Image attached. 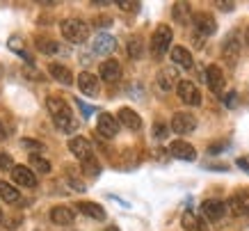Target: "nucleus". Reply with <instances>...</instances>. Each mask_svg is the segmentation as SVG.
Instances as JSON below:
<instances>
[{"mask_svg":"<svg viewBox=\"0 0 249 231\" xmlns=\"http://www.w3.org/2000/svg\"><path fill=\"white\" fill-rule=\"evenodd\" d=\"M96 131L98 135H103V137H114V135L119 133V119L112 117L110 112H101L98 115V121H96Z\"/></svg>","mask_w":249,"mask_h":231,"instance_id":"obj_8","label":"nucleus"},{"mask_svg":"<svg viewBox=\"0 0 249 231\" xmlns=\"http://www.w3.org/2000/svg\"><path fill=\"white\" fill-rule=\"evenodd\" d=\"M178 71L176 69H160L158 71V87L160 90H174V87H178Z\"/></svg>","mask_w":249,"mask_h":231,"instance_id":"obj_18","label":"nucleus"},{"mask_svg":"<svg viewBox=\"0 0 249 231\" xmlns=\"http://www.w3.org/2000/svg\"><path fill=\"white\" fill-rule=\"evenodd\" d=\"M76 105H80V108H83V112H85V115H89V105H87V103H83V101H76Z\"/></svg>","mask_w":249,"mask_h":231,"instance_id":"obj_40","label":"nucleus"},{"mask_svg":"<svg viewBox=\"0 0 249 231\" xmlns=\"http://www.w3.org/2000/svg\"><path fill=\"white\" fill-rule=\"evenodd\" d=\"M224 103H229V108H235V94H233V92L224 96Z\"/></svg>","mask_w":249,"mask_h":231,"instance_id":"obj_37","label":"nucleus"},{"mask_svg":"<svg viewBox=\"0 0 249 231\" xmlns=\"http://www.w3.org/2000/svg\"><path fill=\"white\" fill-rule=\"evenodd\" d=\"M235 165H238L240 170L249 172V156H240V158H238V160H235Z\"/></svg>","mask_w":249,"mask_h":231,"instance_id":"obj_36","label":"nucleus"},{"mask_svg":"<svg viewBox=\"0 0 249 231\" xmlns=\"http://www.w3.org/2000/svg\"><path fill=\"white\" fill-rule=\"evenodd\" d=\"M35 46H37L39 53H44V55H55V53H62L64 48H62L55 39L51 37H37V41H35Z\"/></svg>","mask_w":249,"mask_h":231,"instance_id":"obj_24","label":"nucleus"},{"mask_svg":"<svg viewBox=\"0 0 249 231\" xmlns=\"http://www.w3.org/2000/svg\"><path fill=\"white\" fill-rule=\"evenodd\" d=\"M142 55H144V41H142V37H133L128 41V58L140 60Z\"/></svg>","mask_w":249,"mask_h":231,"instance_id":"obj_27","label":"nucleus"},{"mask_svg":"<svg viewBox=\"0 0 249 231\" xmlns=\"http://www.w3.org/2000/svg\"><path fill=\"white\" fill-rule=\"evenodd\" d=\"M46 108L51 112V117H53V124L57 131L62 133H73L78 128V121L73 119V112L71 108L67 105V101L60 96H48L46 98Z\"/></svg>","mask_w":249,"mask_h":231,"instance_id":"obj_1","label":"nucleus"},{"mask_svg":"<svg viewBox=\"0 0 249 231\" xmlns=\"http://www.w3.org/2000/svg\"><path fill=\"white\" fill-rule=\"evenodd\" d=\"M14 167H16V165H14V158L9 156L7 151L0 149V170L7 172V170H14Z\"/></svg>","mask_w":249,"mask_h":231,"instance_id":"obj_31","label":"nucleus"},{"mask_svg":"<svg viewBox=\"0 0 249 231\" xmlns=\"http://www.w3.org/2000/svg\"><path fill=\"white\" fill-rule=\"evenodd\" d=\"M76 209L83 213V215L91 217V220H106V209L101 206V204H94V201H78Z\"/></svg>","mask_w":249,"mask_h":231,"instance_id":"obj_20","label":"nucleus"},{"mask_svg":"<svg viewBox=\"0 0 249 231\" xmlns=\"http://www.w3.org/2000/svg\"><path fill=\"white\" fill-rule=\"evenodd\" d=\"M69 151H71L80 163L89 160L91 154H94V151H91V142L87 140V137H83V135H76V137H71V140H69Z\"/></svg>","mask_w":249,"mask_h":231,"instance_id":"obj_6","label":"nucleus"},{"mask_svg":"<svg viewBox=\"0 0 249 231\" xmlns=\"http://www.w3.org/2000/svg\"><path fill=\"white\" fill-rule=\"evenodd\" d=\"M119 9H124V12H137L140 5L137 2H119Z\"/></svg>","mask_w":249,"mask_h":231,"instance_id":"obj_35","label":"nucleus"},{"mask_svg":"<svg viewBox=\"0 0 249 231\" xmlns=\"http://www.w3.org/2000/svg\"><path fill=\"white\" fill-rule=\"evenodd\" d=\"M192 23H195V30L199 32V35H204V37H211V35L217 32V21H215L213 14H208V12H196V14L192 16Z\"/></svg>","mask_w":249,"mask_h":231,"instance_id":"obj_4","label":"nucleus"},{"mask_svg":"<svg viewBox=\"0 0 249 231\" xmlns=\"http://www.w3.org/2000/svg\"><path fill=\"white\" fill-rule=\"evenodd\" d=\"M238 55H240V44H238V41H235V37L231 35V37L224 41V58L229 60V64H235Z\"/></svg>","mask_w":249,"mask_h":231,"instance_id":"obj_25","label":"nucleus"},{"mask_svg":"<svg viewBox=\"0 0 249 231\" xmlns=\"http://www.w3.org/2000/svg\"><path fill=\"white\" fill-rule=\"evenodd\" d=\"M174 133L178 135H185V133H192L196 128V119L195 115H190V112H176L172 117V126H169Z\"/></svg>","mask_w":249,"mask_h":231,"instance_id":"obj_7","label":"nucleus"},{"mask_svg":"<svg viewBox=\"0 0 249 231\" xmlns=\"http://www.w3.org/2000/svg\"><path fill=\"white\" fill-rule=\"evenodd\" d=\"M229 209L235 215H249V190H238L229 199Z\"/></svg>","mask_w":249,"mask_h":231,"instance_id":"obj_13","label":"nucleus"},{"mask_svg":"<svg viewBox=\"0 0 249 231\" xmlns=\"http://www.w3.org/2000/svg\"><path fill=\"white\" fill-rule=\"evenodd\" d=\"M172 62L178 64L183 69H192L195 67V60H192V53L185 48V46H174L172 48Z\"/></svg>","mask_w":249,"mask_h":231,"instance_id":"obj_21","label":"nucleus"},{"mask_svg":"<svg viewBox=\"0 0 249 231\" xmlns=\"http://www.w3.org/2000/svg\"><path fill=\"white\" fill-rule=\"evenodd\" d=\"M51 220H53V224H57V227H69V224H73V220H76V213H73V209L60 204V206H53V209H51Z\"/></svg>","mask_w":249,"mask_h":231,"instance_id":"obj_14","label":"nucleus"},{"mask_svg":"<svg viewBox=\"0 0 249 231\" xmlns=\"http://www.w3.org/2000/svg\"><path fill=\"white\" fill-rule=\"evenodd\" d=\"M12 179H14L21 188H35L37 186L35 172H32L30 167H25V165H16L14 170H12Z\"/></svg>","mask_w":249,"mask_h":231,"instance_id":"obj_12","label":"nucleus"},{"mask_svg":"<svg viewBox=\"0 0 249 231\" xmlns=\"http://www.w3.org/2000/svg\"><path fill=\"white\" fill-rule=\"evenodd\" d=\"M117 119H119V124L130 128V131H140V128H142V117H140L135 110H130V108H121L119 115H117Z\"/></svg>","mask_w":249,"mask_h":231,"instance_id":"obj_19","label":"nucleus"},{"mask_svg":"<svg viewBox=\"0 0 249 231\" xmlns=\"http://www.w3.org/2000/svg\"><path fill=\"white\" fill-rule=\"evenodd\" d=\"M83 172L87 174V176H98V174H101V165H98L94 158H89V160H85L83 163Z\"/></svg>","mask_w":249,"mask_h":231,"instance_id":"obj_30","label":"nucleus"},{"mask_svg":"<svg viewBox=\"0 0 249 231\" xmlns=\"http://www.w3.org/2000/svg\"><path fill=\"white\" fill-rule=\"evenodd\" d=\"M7 135H9L7 126H5V124H2V121H0V140H5V137H7Z\"/></svg>","mask_w":249,"mask_h":231,"instance_id":"obj_38","label":"nucleus"},{"mask_svg":"<svg viewBox=\"0 0 249 231\" xmlns=\"http://www.w3.org/2000/svg\"><path fill=\"white\" fill-rule=\"evenodd\" d=\"M0 222H2V211H0Z\"/></svg>","mask_w":249,"mask_h":231,"instance_id":"obj_42","label":"nucleus"},{"mask_svg":"<svg viewBox=\"0 0 249 231\" xmlns=\"http://www.w3.org/2000/svg\"><path fill=\"white\" fill-rule=\"evenodd\" d=\"M201 213L208 222H219L222 217L227 215V204L219 199H208L201 204Z\"/></svg>","mask_w":249,"mask_h":231,"instance_id":"obj_9","label":"nucleus"},{"mask_svg":"<svg viewBox=\"0 0 249 231\" xmlns=\"http://www.w3.org/2000/svg\"><path fill=\"white\" fill-rule=\"evenodd\" d=\"M181 224L185 231H208V227H206V222L201 220L199 215H195V213H183L181 217Z\"/></svg>","mask_w":249,"mask_h":231,"instance_id":"obj_23","label":"nucleus"},{"mask_svg":"<svg viewBox=\"0 0 249 231\" xmlns=\"http://www.w3.org/2000/svg\"><path fill=\"white\" fill-rule=\"evenodd\" d=\"M48 74L53 76L57 82H62V85H71V82H73V74H71V69H67L64 64H57V62L48 64Z\"/></svg>","mask_w":249,"mask_h":231,"instance_id":"obj_22","label":"nucleus"},{"mask_svg":"<svg viewBox=\"0 0 249 231\" xmlns=\"http://www.w3.org/2000/svg\"><path fill=\"white\" fill-rule=\"evenodd\" d=\"M172 12H174V19H176L178 23H188L190 21V5L188 2H176Z\"/></svg>","mask_w":249,"mask_h":231,"instance_id":"obj_28","label":"nucleus"},{"mask_svg":"<svg viewBox=\"0 0 249 231\" xmlns=\"http://www.w3.org/2000/svg\"><path fill=\"white\" fill-rule=\"evenodd\" d=\"M107 231H119V229L117 227H107Z\"/></svg>","mask_w":249,"mask_h":231,"instance_id":"obj_41","label":"nucleus"},{"mask_svg":"<svg viewBox=\"0 0 249 231\" xmlns=\"http://www.w3.org/2000/svg\"><path fill=\"white\" fill-rule=\"evenodd\" d=\"M247 41H249V28H247Z\"/></svg>","mask_w":249,"mask_h":231,"instance_id":"obj_43","label":"nucleus"},{"mask_svg":"<svg viewBox=\"0 0 249 231\" xmlns=\"http://www.w3.org/2000/svg\"><path fill=\"white\" fill-rule=\"evenodd\" d=\"M60 32L62 37L67 41H71V44H83L89 37V25L85 21H80V19H64L60 23Z\"/></svg>","mask_w":249,"mask_h":231,"instance_id":"obj_2","label":"nucleus"},{"mask_svg":"<svg viewBox=\"0 0 249 231\" xmlns=\"http://www.w3.org/2000/svg\"><path fill=\"white\" fill-rule=\"evenodd\" d=\"M169 154H172L176 160H196V149L190 144V142H183V140H174L169 144Z\"/></svg>","mask_w":249,"mask_h":231,"instance_id":"obj_11","label":"nucleus"},{"mask_svg":"<svg viewBox=\"0 0 249 231\" xmlns=\"http://www.w3.org/2000/svg\"><path fill=\"white\" fill-rule=\"evenodd\" d=\"M167 135H169V128H167V124L158 121V124L153 126V137H156V140H165Z\"/></svg>","mask_w":249,"mask_h":231,"instance_id":"obj_32","label":"nucleus"},{"mask_svg":"<svg viewBox=\"0 0 249 231\" xmlns=\"http://www.w3.org/2000/svg\"><path fill=\"white\" fill-rule=\"evenodd\" d=\"M21 142H23V147H25V149H30V151H41L44 149V144L37 142V140H32V137H25V140H21Z\"/></svg>","mask_w":249,"mask_h":231,"instance_id":"obj_33","label":"nucleus"},{"mask_svg":"<svg viewBox=\"0 0 249 231\" xmlns=\"http://www.w3.org/2000/svg\"><path fill=\"white\" fill-rule=\"evenodd\" d=\"M78 87H80V92L87 94V96H96L98 94V78L94 74H89V71H83V74L78 76Z\"/></svg>","mask_w":249,"mask_h":231,"instance_id":"obj_17","label":"nucleus"},{"mask_svg":"<svg viewBox=\"0 0 249 231\" xmlns=\"http://www.w3.org/2000/svg\"><path fill=\"white\" fill-rule=\"evenodd\" d=\"M206 82H208L211 92H215V94H219V92L224 90V74H222V67L211 64V67L206 69Z\"/></svg>","mask_w":249,"mask_h":231,"instance_id":"obj_15","label":"nucleus"},{"mask_svg":"<svg viewBox=\"0 0 249 231\" xmlns=\"http://www.w3.org/2000/svg\"><path fill=\"white\" fill-rule=\"evenodd\" d=\"M30 165L35 167V172H39V174H48L51 172V163L46 160V158H41V156H30Z\"/></svg>","mask_w":249,"mask_h":231,"instance_id":"obj_29","label":"nucleus"},{"mask_svg":"<svg viewBox=\"0 0 249 231\" xmlns=\"http://www.w3.org/2000/svg\"><path fill=\"white\" fill-rule=\"evenodd\" d=\"M0 197H2V201H7V204H16L21 194H18V190H16L14 186H9V183L2 181V183H0Z\"/></svg>","mask_w":249,"mask_h":231,"instance_id":"obj_26","label":"nucleus"},{"mask_svg":"<svg viewBox=\"0 0 249 231\" xmlns=\"http://www.w3.org/2000/svg\"><path fill=\"white\" fill-rule=\"evenodd\" d=\"M114 48H117V39L107 32H98L91 41V51L96 55H110V53H114Z\"/></svg>","mask_w":249,"mask_h":231,"instance_id":"obj_10","label":"nucleus"},{"mask_svg":"<svg viewBox=\"0 0 249 231\" xmlns=\"http://www.w3.org/2000/svg\"><path fill=\"white\" fill-rule=\"evenodd\" d=\"M9 48H12L14 53H18V55H21V53H25V51H23V39H18V37L9 39Z\"/></svg>","mask_w":249,"mask_h":231,"instance_id":"obj_34","label":"nucleus"},{"mask_svg":"<svg viewBox=\"0 0 249 231\" xmlns=\"http://www.w3.org/2000/svg\"><path fill=\"white\" fill-rule=\"evenodd\" d=\"M176 94H178V98H181L185 105H199V103H201L199 87H196L195 82H190V80H181V82H178Z\"/></svg>","mask_w":249,"mask_h":231,"instance_id":"obj_5","label":"nucleus"},{"mask_svg":"<svg viewBox=\"0 0 249 231\" xmlns=\"http://www.w3.org/2000/svg\"><path fill=\"white\" fill-rule=\"evenodd\" d=\"M98 74H101V78L106 82H117L121 78V64L117 60H106L101 67H98Z\"/></svg>","mask_w":249,"mask_h":231,"instance_id":"obj_16","label":"nucleus"},{"mask_svg":"<svg viewBox=\"0 0 249 231\" xmlns=\"http://www.w3.org/2000/svg\"><path fill=\"white\" fill-rule=\"evenodd\" d=\"M172 28L169 25H158L156 28V32H153V37H151V53H153V58H162L167 51H169V46H172Z\"/></svg>","mask_w":249,"mask_h":231,"instance_id":"obj_3","label":"nucleus"},{"mask_svg":"<svg viewBox=\"0 0 249 231\" xmlns=\"http://www.w3.org/2000/svg\"><path fill=\"white\" fill-rule=\"evenodd\" d=\"M217 5H219V9H227V12H231V9L235 7L233 2H217Z\"/></svg>","mask_w":249,"mask_h":231,"instance_id":"obj_39","label":"nucleus"}]
</instances>
